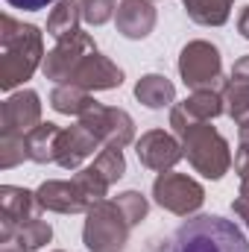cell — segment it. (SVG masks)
Instances as JSON below:
<instances>
[{"label":"cell","mask_w":249,"mask_h":252,"mask_svg":"<svg viewBox=\"0 0 249 252\" xmlns=\"http://www.w3.org/2000/svg\"><path fill=\"white\" fill-rule=\"evenodd\" d=\"M176 138L182 141V153L196 173H202L205 179H223L229 173L235 161L229 141L211 124H190Z\"/></svg>","instance_id":"3957f363"},{"label":"cell","mask_w":249,"mask_h":252,"mask_svg":"<svg viewBox=\"0 0 249 252\" xmlns=\"http://www.w3.org/2000/svg\"><path fill=\"white\" fill-rule=\"evenodd\" d=\"M41 124V97L32 88H24L3 100L0 109V132L9 135H27Z\"/></svg>","instance_id":"8fae6325"},{"label":"cell","mask_w":249,"mask_h":252,"mask_svg":"<svg viewBox=\"0 0 249 252\" xmlns=\"http://www.w3.org/2000/svg\"><path fill=\"white\" fill-rule=\"evenodd\" d=\"M79 21H82L79 0H56L50 15H47V35L62 41L64 35L79 32Z\"/></svg>","instance_id":"ffe728a7"},{"label":"cell","mask_w":249,"mask_h":252,"mask_svg":"<svg viewBox=\"0 0 249 252\" xmlns=\"http://www.w3.org/2000/svg\"><path fill=\"white\" fill-rule=\"evenodd\" d=\"M59 138L62 129L56 124H38L32 132H27V153L30 161L35 164H56V153H59Z\"/></svg>","instance_id":"e0dca14e"},{"label":"cell","mask_w":249,"mask_h":252,"mask_svg":"<svg viewBox=\"0 0 249 252\" xmlns=\"http://www.w3.org/2000/svg\"><path fill=\"white\" fill-rule=\"evenodd\" d=\"M238 32L249 41V6H244V9H241V15H238Z\"/></svg>","instance_id":"d6a6232c"},{"label":"cell","mask_w":249,"mask_h":252,"mask_svg":"<svg viewBox=\"0 0 249 252\" xmlns=\"http://www.w3.org/2000/svg\"><path fill=\"white\" fill-rule=\"evenodd\" d=\"M135 97L147 109H164L176 103V85L161 73H147L135 82Z\"/></svg>","instance_id":"ac0fdd59"},{"label":"cell","mask_w":249,"mask_h":252,"mask_svg":"<svg viewBox=\"0 0 249 252\" xmlns=\"http://www.w3.org/2000/svg\"><path fill=\"white\" fill-rule=\"evenodd\" d=\"M82 21L91 27H103L118 15V0H79Z\"/></svg>","instance_id":"83f0119b"},{"label":"cell","mask_w":249,"mask_h":252,"mask_svg":"<svg viewBox=\"0 0 249 252\" xmlns=\"http://www.w3.org/2000/svg\"><path fill=\"white\" fill-rule=\"evenodd\" d=\"M12 9H24V12H38V9H47L50 3L56 0H6Z\"/></svg>","instance_id":"f1b7e54d"},{"label":"cell","mask_w":249,"mask_h":252,"mask_svg":"<svg viewBox=\"0 0 249 252\" xmlns=\"http://www.w3.org/2000/svg\"><path fill=\"white\" fill-rule=\"evenodd\" d=\"M73 182H76L79 190L91 199V205H94V202H100V199H106V193H109V188H112V185H109V179H106L94 164L82 167V170L73 176Z\"/></svg>","instance_id":"cb8c5ba5"},{"label":"cell","mask_w":249,"mask_h":252,"mask_svg":"<svg viewBox=\"0 0 249 252\" xmlns=\"http://www.w3.org/2000/svg\"><path fill=\"white\" fill-rule=\"evenodd\" d=\"M97 100L91 97V91L79 88V85H70V82H62L50 91V106L59 112V115H70V118H82Z\"/></svg>","instance_id":"d6986e66"},{"label":"cell","mask_w":249,"mask_h":252,"mask_svg":"<svg viewBox=\"0 0 249 252\" xmlns=\"http://www.w3.org/2000/svg\"><path fill=\"white\" fill-rule=\"evenodd\" d=\"M115 202H118V208L124 211V217L129 220V226H138V223L147 220L150 202H147L144 193H138V190H124V193L115 196Z\"/></svg>","instance_id":"4316f807"},{"label":"cell","mask_w":249,"mask_h":252,"mask_svg":"<svg viewBox=\"0 0 249 252\" xmlns=\"http://www.w3.org/2000/svg\"><path fill=\"white\" fill-rule=\"evenodd\" d=\"M232 211L244 220V226L249 229V196H244V193H238L235 196V202H232Z\"/></svg>","instance_id":"f546056e"},{"label":"cell","mask_w":249,"mask_h":252,"mask_svg":"<svg viewBox=\"0 0 249 252\" xmlns=\"http://www.w3.org/2000/svg\"><path fill=\"white\" fill-rule=\"evenodd\" d=\"M0 88L12 91L24 85L44 64V32L32 24H21L12 15L0 18Z\"/></svg>","instance_id":"6da1fadb"},{"label":"cell","mask_w":249,"mask_h":252,"mask_svg":"<svg viewBox=\"0 0 249 252\" xmlns=\"http://www.w3.org/2000/svg\"><path fill=\"white\" fill-rule=\"evenodd\" d=\"M235 170H238V179L241 182H249V156L247 153H235Z\"/></svg>","instance_id":"4dcf8cb0"},{"label":"cell","mask_w":249,"mask_h":252,"mask_svg":"<svg viewBox=\"0 0 249 252\" xmlns=\"http://www.w3.org/2000/svg\"><path fill=\"white\" fill-rule=\"evenodd\" d=\"M115 24H118V32L124 38L141 41L156 30V9L150 0H121Z\"/></svg>","instance_id":"9a60e30c"},{"label":"cell","mask_w":249,"mask_h":252,"mask_svg":"<svg viewBox=\"0 0 249 252\" xmlns=\"http://www.w3.org/2000/svg\"><path fill=\"white\" fill-rule=\"evenodd\" d=\"M94 167L109 179V185H118L126 173L124 150H118V147H103V150L97 153V158H94Z\"/></svg>","instance_id":"d4e9b609"},{"label":"cell","mask_w":249,"mask_h":252,"mask_svg":"<svg viewBox=\"0 0 249 252\" xmlns=\"http://www.w3.org/2000/svg\"><path fill=\"white\" fill-rule=\"evenodd\" d=\"M170 252H249V241L232 220L220 214H196L176 229Z\"/></svg>","instance_id":"7a4b0ae2"},{"label":"cell","mask_w":249,"mask_h":252,"mask_svg":"<svg viewBox=\"0 0 249 252\" xmlns=\"http://www.w3.org/2000/svg\"><path fill=\"white\" fill-rule=\"evenodd\" d=\"M94 50H97L94 38L79 30V32H73V35H64L62 41H56V47L44 56L41 70H44L47 79H53V82L62 85V82L70 79V73L76 70V64L82 62L88 53H94Z\"/></svg>","instance_id":"ba28073f"},{"label":"cell","mask_w":249,"mask_h":252,"mask_svg":"<svg viewBox=\"0 0 249 252\" xmlns=\"http://www.w3.org/2000/svg\"><path fill=\"white\" fill-rule=\"evenodd\" d=\"M135 153H138V161L156 173H164V170H173L179 164V158L185 156L182 153V141L164 129H150L144 132L138 141H135Z\"/></svg>","instance_id":"30bf717a"},{"label":"cell","mask_w":249,"mask_h":252,"mask_svg":"<svg viewBox=\"0 0 249 252\" xmlns=\"http://www.w3.org/2000/svg\"><path fill=\"white\" fill-rule=\"evenodd\" d=\"M179 76L190 91H202V88H217L223 91L226 79H223V59L220 50L211 41H187L179 53Z\"/></svg>","instance_id":"5b68a950"},{"label":"cell","mask_w":249,"mask_h":252,"mask_svg":"<svg viewBox=\"0 0 249 252\" xmlns=\"http://www.w3.org/2000/svg\"><path fill=\"white\" fill-rule=\"evenodd\" d=\"M129 220L118 208L115 199H100L85 211L82 226V244L88 252H124L129 241Z\"/></svg>","instance_id":"277c9868"},{"label":"cell","mask_w":249,"mask_h":252,"mask_svg":"<svg viewBox=\"0 0 249 252\" xmlns=\"http://www.w3.org/2000/svg\"><path fill=\"white\" fill-rule=\"evenodd\" d=\"M15 232H18L21 244L27 247V252H35V250H41V247H47V244H50V238H53L50 223H47V220H41V217H35V220H27V223L15 226Z\"/></svg>","instance_id":"603a6c76"},{"label":"cell","mask_w":249,"mask_h":252,"mask_svg":"<svg viewBox=\"0 0 249 252\" xmlns=\"http://www.w3.org/2000/svg\"><path fill=\"white\" fill-rule=\"evenodd\" d=\"M235 0H185L187 18L199 27H223L232 15Z\"/></svg>","instance_id":"44dd1931"},{"label":"cell","mask_w":249,"mask_h":252,"mask_svg":"<svg viewBox=\"0 0 249 252\" xmlns=\"http://www.w3.org/2000/svg\"><path fill=\"white\" fill-rule=\"evenodd\" d=\"M38 202L44 211H56V214H85L91 208V199L79 190V185L70 179H47L41 188L35 190Z\"/></svg>","instance_id":"4fadbf2b"},{"label":"cell","mask_w":249,"mask_h":252,"mask_svg":"<svg viewBox=\"0 0 249 252\" xmlns=\"http://www.w3.org/2000/svg\"><path fill=\"white\" fill-rule=\"evenodd\" d=\"M70 85H79L85 91H112V88H121L124 82V70L112 62L109 56L103 53H88L82 62L76 64V70L70 73L67 79Z\"/></svg>","instance_id":"7c38bea8"},{"label":"cell","mask_w":249,"mask_h":252,"mask_svg":"<svg viewBox=\"0 0 249 252\" xmlns=\"http://www.w3.org/2000/svg\"><path fill=\"white\" fill-rule=\"evenodd\" d=\"M56 252H62V250H56Z\"/></svg>","instance_id":"836d02e7"},{"label":"cell","mask_w":249,"mask_h":252,"mask_svg":"<svg viewBox=\"0 0 249 252\" xmlns=\"http://www.w3.org/2000/svg\"><path fill=\"white\" fill-rule=\"evenodd\" d=\"M226 115V106H223V91L217 88H202V91H193L187 100L182 103H173L170 109V129L173 135H179L185 126L190 124H211L214 118Z\"/></svg>","instance_id":"9c48e42d"},{"label":"cell","mask_w":249,"mask_h":252,"mask_svg":"<svg viewBox=\"0 0 249 252\" xmlns=\"http://www.w3.org/2000/svg\"><path fill=\"white\" fill-rule=\"evenodd\" d=\"M223 106H226V115L238 126L247 124L249 121V82L226 79V85H223Z\"/></svg>","instance_id":"7402d4cb"},{"label":"cell","mask_w":249,"mask_h":252,"mask_svg":"<svg viewBox=\"0 0 249 252\" xmlns=\"http://www.w3.org/2000/svg\"><path fill=\"white\" fill-rule=\"evenodd\" d=\"M100 147V138L85 129L82 124L67 126L62 129V138H59V153H56V164L64 170H79L82 161L88 156H94V150Z\"/></svg>","instance_id":"5bb4252c"},{"label":"cell","mask_w":249,"mask_h":252,"mask_svg":"<svg viewBox=\"0 0 249 252\" xmlns=\"http://www.w3.org/2000/svg\"><path fill=\"white\" fill-rule=\"evenodd\" d=\"M238 153H247L249 156V121L241 124V129H238Z\"/></svg>","instance_id":"1f68e13d"},{"label":"cell","mask_w":249,"mask_h":252,"mask_svg":"<svg viewBox=\"0 0 249 252\" xmlns=\"http://www.w3.org/2000/svg\"><path fill=\"white\" fill-rule=\"evenodd\" d=\"M153 199H156L164 211H170V214H176V217H190V214H196V211L202 208V202H205V188H202L196 179L185 176V173L164 170V173H158L156 182H153Z\"/></svg>","instance_id":"8992f818"},{"label":"cell","mask_w":249,"mask_h":252,"mask_svg":"<svg viewBox=\"0 0 249 252\" xmlns=\"http://www.w3.org/2000/svg\"><path fill=\"white\" fill-rule=\"evenodd\" d=\"M41 202L35 196V190L18 188V185H3L0 188V217L3 220H12L15 226L27 223V220H35L41 217Z\"/></svg>","instance_id":"2e32d148"},{"label":"cell","mask_w":249,"mask_h":252,"mask_svg":"<svg viewBox=\"0 0 249 252\" xmlns=\"http://www.w3.org/2000/svg\"><path fill=\"white\" fill-rule=\"evenodd\" d=\"M79 124L85 129H91L103 147H118L124 150L135 141V121L132 115L124 109H115V106H103V103H94L82 118Z\"/></svg>","instance_id":"52a82bcc"},{"label":"cell","mask_w":249,"mask_h":252,"mask_svg":"<svg viewBox=\"0 0 249 252\" xmlns=\"http://www.w3.org/2000/svg\"><path fill=\"white\" fill-rule=\"evenodd\" d=\"M24 158H30V153H27V135L0 132V167H3V170H12V167H18Z\"/></svg>","instance_id":"484cf974"}]
</instances>
